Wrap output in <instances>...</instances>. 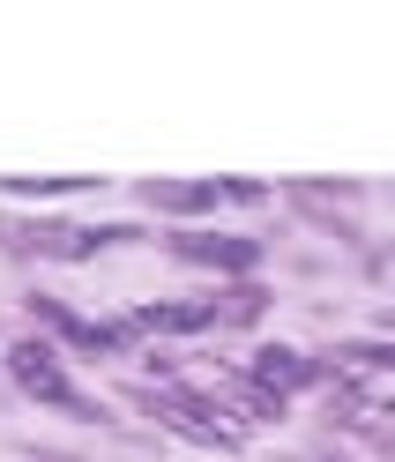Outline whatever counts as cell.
Instances as JSON below:
<instances>
[{
  "label": "cell",
  "instance_id": "cell-1",
  "mask_svg": "<svg viewBox=\"0 0 395 462\" xmlns=\"http://www.w3.org/2000/svg\"><path fill=\"white\" fill-rule=\"evenodd\" d=\"M8 381H15L23 395H31V402L60 411V418H82V425H97V418H105L97 402L68 381V365H60V351H52L45 336H23V343H8Z\"/></svg>",
  "mask_w": 395,
  "mask_h": 462
},
{
  "label": "cell",
  "instance_id": "cell-2",
  "mask_svg": "<svg viewBox=\"0 0 395 462\" xmlns=\"http://www.w3.org/2000/svg\"><path fill=\"white\" fill-rule=\"evenodd\" d=\"M0 231H8V246L45 254V262H90L97 246H127V239H142L134 224H52V217H38V224H0Z\"/></svg>",
  "mask_w": 395,
  "mask_h": 462
},
{
  "label": "cell",
  "instance_id": "cell-3",
  "mask_svg": "<svg viewBox=\"0 0 395 462\" xmlns=\"http://www.w3.org/2000/svg\"><path fill=\"white\" fill-rule=\"evenodd\" d=\"M172 254L202 269H232V276L262 269V239H239V231H172Z\"/></svg>",
  "mask_w": 395,
  "mask_h": 462
},
{
  "label": "cell",
  "instance_id": "cell-4",
  "mask_svg": "<svg viewBox=\"0 0 395 462\" xmlns=\"http://www.w3.org/2000/svg\"><path fill=\"white\" fill-rule=\"evenodd\" d=\"M31 313H38L45 328H60V336L75 343V351H90V358H112V351H127V336H134L127 321H120V328H112V321H82V313H68L60 299H31Z\"/></svg>",
  "mask_w": 395,
  "mask_h": 462
},
{
  "label": "cell",
  "instance_id": "cell-5",
  "mask_svg": "<svg viewBox=\"0 0 395 462\" xmlns=\"http://www.w3.org/2000/svg\"><path fill=\"white\" fill-rule=\"evenodd\" d=\"M134 336H202L216 328V299H164V306H134L127 313Z\"/></svg>",
  "mask_w": 395,
  "mask_h": 462
},
{
  "label": "cell",
  "instance_id": "cell-6",
  "mask_svg": "<svg viewBox=\"0 0 395 462\" xmlns=\"http://www.w3.org/2000/svg\"><path fill=\"white\" fill-rule=\"evenodd\" d=\"M246 381H253V388H269V395H291V388H314V381H321V365L306 358V351H291V343H262Z\"/></svg>",
  "mask_w": 395,
  "mask_h": 462
},
{
  "label": "cell",
  "instance_id": "cell-7",
  "mask_svg": "<svg viewBox=\"0 0 395 462\" xmlns=\"http://www.w3.org/2000/svg\"><path fill=\"white\" fill-rule=\"evenodd\" d=\"M142 201L150 209H172V217H202V209L224 201V180H150Z\"/></svg>",
  "mask_w": 395,
  "mask_h": 462
},
{
  "label": "cell",
  "instance_id": "cell-8",
  "mask_svg": "<svg viewBox=\"0 0 395 462\" xmlns=\"http://www.w3.org/2000/svg\"><path fill=\"white\" fill-rule=\"evenodd\" d=\"M262 306H269L262 283H239V291H224V299H216V328H224V321H262Z\"/></svg>",
  "mask_w": 395,
  "mask_h": 462
},
{
  "label": "cell",
  "instance_id": "cell-9",
  "mask_svg": "<svg viewBox=\"0 0 395 462\" xmlns=\"http://www.w3.org/2000/svg\"><path fill=\"white\" fill-rule=\"evenodd\" d=\"M82 187H105V180H0V194H23V201H60Z\"/></svg>",
  "mask_w": 395,
  "mask_h": 462
},
{
  "label": "cell",
  "instance_id": "cell-10",
  "mask_svg": "<svg viewBox=\"0 0 395 462\" xmlns=\"http://www.w3.org/2000/svg\"><path fill=\"white\" fill-rule=\"evenodd\" d=\"M335 358H344L351 373H395V343H344Z\"/></svg>",
  "mask_w": 395,
  "mask_h": 462
},
{
  "label": "cell",
  "instance_id": "cell-11",
  "mask_svg": "<svg viewBox=\"0 0 395 462\" xmlns=\"http://www.w3.org/2000/svg\"><path fill=\"white\" fill-rule=\"evenodd\" d=\"M388 418H395V395H388Z\"/></svg>",
  "mask_w": 395,
  "mask_h": 462
}]
</instances>
